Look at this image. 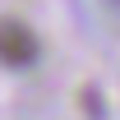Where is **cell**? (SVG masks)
I'll return each mask as SVG.
<instances>
[{"label": "cell", "instance_id": "obj_1", "mask_svg": "<svg viewBox=\"0 0 120 120\" xmlns=\"http://www.w3.org/2000/svg\"><path fill=\"white\" fill-rule=\"evenodd\" d=\"M42 60V42L23 19H0V65L5 69H32Z\"/></svg>", "mask_w": 120, "mask_h": 120}, {"label": "cell", "instance_id": "obj_2", "mask_svg": "<svg viewBox=\"0 0 120 120\" xmlns=\"http://www.w3.org/2000/svg\"><path fill=\"white\" fill-rule=\"evenodd\" d=\"M106 5H111V9H120V0H106Z\"/></svg>", "mask_w": 120, "mask_h": 120}]
</instances>
